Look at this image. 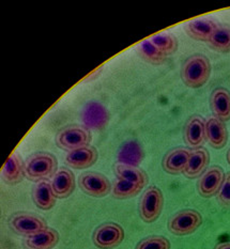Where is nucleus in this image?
<instances>
[{"instance_id":"nucleus-1","label":"nucleus","mask_w":230,"mask_h":249,"mask_svg":"<svg viewBox=\"0 0 230 249\" xmlns=\"http://www.w3.org/2000/svg\"><path fill=\"white\" fill-rule=\"evenodd\" d=\"M211 62L206 56L196 53L186 60L181 69V78L185 86L197 89L205 86L211 75Z\"/></svg>"},{"instance_id":"nucleus-2","label":"nucleus","mask_w":230,"mask_h":249,"mask_svg":"<svg viewBox=\"0 0 230 249\" xmlns=\"http://www.w3.org/2000/svg\"><path fill=\"white\" fill-rule=\"evenodd\" d=\"M57 171V159L47 152H39L31 155L25 163L26 177L30 181H45L56 175Z\"/></svg>"},{"instance_id":"nucleus-3","label":"nucleus","mask_w":230,"mask_h":249,"mask_svg":"<svg viewBox=\"0 0 230 249\" xmlns=\"http://www.w3.org/2000/svg\"><path fill=\"white\" fill-rule=\"evenodd\" d=\"M164 207L163 193L157 186L148 187L142 194L139 203L140 218L147 224H152L160 217Z\"/></svg>"},{"instance_id":"nucleus-4","label":"nucleus","mask_w":230,"mask_h":249,"mask_svg":"<svg viewBox=\"0 0 230 249\" xmlns=\"http://www.w3.org/2000/svg\"><path fill=\"white\" fill-rule=\"evenodd\" d=\"M202 224V216L195 210H183L168 221V230L172 234L184 236L194 233Z\"/></svg>"},{"instance_id":"nucleus-5","label":"nucleus","mask_w":230,"mask_h":249,"mask_svg":"<svg viewBox=\"0 0 230 249\" xmlns=\"http://www.w3.org/2000/svg\"><path fill=\"white\" fill-rule=\"evenodd\" d=\"M124 240V230L120 225L105 223L93 232L92 241L100 249H114L118 247Z\"/></svg>"},{"instance_id":"nucleus-6","label":"nucleus","mask_w":230,"mask_h":249,"mask_svg":"<svg viewBox=\"0 0 230 249\" xmlns=\"http://www.w3.org/2000/svg\"><path fill=\"white\" fill-rule=\"evenodd\" d=\"M91 135L86 128L80 126L65 127L57 134L56 143L60 149L73 151L86 145H90Z\"/></svg>"},{"instance_id":"nucleus-7","label":"nucleus","mask_w":230,"mask_h":249,"mask_svg":"<svg viewBox=\"0 0 230 249\" xmlns=\"http://www.w3.org/2000/svg\"><path fill=\"white\" fill-rule=\"evenodd\" d=\"M10 227L18 234L25 235L26 237L48 228L46 221L42 217L29 213L15 214L10 219Z\"/></svg>"},{"instance_id":"nucleus-8","label":"nucleus","mask_w":230,"mask_h":249,"mask_svg":"<svg viewBox=\"0 0 230 249\" xmlns=\"http://www.w3.org/2000/svg\"><path fill=\"white\" fill-rule=\"evenodd\" d=\"M79 186L85 194L95 198H103L112 191L108 178L98 172H86L79 178Z\"/></svg>"},{"instance_id":"nucleus-9","label":"nucleus","mask_w":230,"mask_h":249,"mask_svg":"<svg viewBox=\"0 0 230 249\" xmlns=\"http://www.w3.org/2000/svg\"><path fill=\"white\" fill-rule=\"evenodd\" d=\"M225 178V173L221 167L212 166L207 169L197 183V189L201 197L211 198L217 196Z\"/></svg>"},{"instance_id":"nucleus-10","label":"nucleus","mask_w":230,"mask_h":249,"mask_svg":"<svg viewBox=\"0 0 230 249\" xmlns=\"http://www.w3.org/2000/svg\"><path fill=\"white\" fill-rule=\"evenodd\" d=\"M97 158L98 154L96 149L92 145H86V147L70 151L65 156V164L72 169H87L96 164Z\"/></svg>"},{"instance_id":"nucleus-11","label":"nucleus","mask_w":230,"mask_h":249,"mask_svg":"<svg viewBox=\"0 0 230 249\" xmlns=\"http://www.w3.org/2000/svg\"><path fill=\"white\" fill-rule=\"evenodd\" d=\"M53 193L57 199L70 197L75 189V176L67 168H60L51 182Z\"/></svg>"},{"instance_id":"nucleus-12","label":"nucleus","mask_w":230,"mask_h":249,"mask_svg":"<svg viewBox=\"0 0 230 249\" xmlns=\"http://www.w3.org/2000/svg\"><path fill=\"white\" fill-rule=\"evenodd\" d=\"M218 28L216 21L209 18H200L191 20L185 25L184 29L192 39L200 42H209L213 32Z\"/></svg>"},{"instance_id":"nucleus-13","label":"nucleus","mask_w":230,"mask_h":249,"mask_svg":"<svg viewBox=\"0 0 230 249\" xmlns=\"http://www.w3.org/2000/svg\"><path fill=\"white\" fill-rule=\"evenodd\" d=\"M206 138L214 149H223L228 142V131L225 123L215 117L206 122Z\"/></svg>"},{"instance_id":"nucleus-14","label":"nucleus","mask_w":230,"mask_h":249,"mask_svg":"<svg viewBox=\"0 0 230 249\" xmlns=\"http://www.w3.org/2000/svg\"><path fill=\"white\" fill-rule=\"evenodd\" d=\"M210 155L205 148H197L191 151L190 159L186 165L183 175L189 178H196L200 177L209 165Z\"/></svg>"},{"instance_id":"nucleus-15","label":"nucleus","mask_w":230,"mask_h":249,"mask_svg":"<svg viewBox=\"0 0 230 249\" xmlns=\"http://www.w3.org/2000/svg\"><path fill=\"white\" fill-rule=\"evenodd\" d=\"M191 151L188 149L178 148L168 152L163 160V169L169 175L183 173L190 159Z\"/></svg>"},{"instance_id":"nucleus-16","label":"nucleus","mask_w":230,"mask_h":249,"mask_svg":"<svg viewBox=\"0 0 230 249\" xmlns=\"http://www.w3.org/2000/svg\"><path fill=\"white\" fill-rule=\"evenodd\" d=\"M210 106L215 118L225 122L230 120V91L225 88L213 90L210 97Z\"/></svg>"},{"instance_id":"nucleus-17","label":"nucleus","mask_w":230,"mask_h":249,"mask_svg":"<svg viewBox=\"0 0 230 249\" xmlns=\"http://www.w3.org/2000/svg\"><path fill=\"white\" fill-rule=\"evenodd\" d=\"M185 142L192 148H199L206 140V122L200 117H192L184 128Z\"/></svg>"},{"instance_id":"nucleus-18","label":"nucleus","mask_w":230,"mask_h":249,"mask_svg":"<svg viewBox=\"0 0 230 249\" xmlns=\"http://www.w3.org/2000/svg\"><path fill=\"white\" fill-rule=\"evenodd\" d=\"M2 180L9 185H16L23 181L25 173V165L19 156L14 153L10 155L7 163L3 166L1 171Z\"/></svg>"},{"instance_id":"nucleus-19","label":"nucleus","mask_w":230,"mask_h":249,"mask_svg":"<svg viewBox=\"0 0 230 249\" xmlns=\"http://www.w3.org/2000/svg\"><path fill=\"white\" fill-rule=\"evenodd\" d=\"M59 233L55 230L47 228L38 233L27 236L25 245L28 249H53L59 243Z\"/></svg>"},{"instance_id":"nucleus-20","label":"nucleus","mask_w":230,"mask_h":249,"mask_svg":"<svg viewBox=\"0 0 230 249\" xmlns=\"http://www.w3.org/2000/svg\"><path fill=\"white\" fill-rule=\"evenodd\" d=\"M32 199L38 208L43 211H48L55 207L57 198L53 193L51 183L45 180L36 184L32 189Z\"/></svg>"},{"instance_id":"nucleus-21","label":"nucleus","mask_w":230,"mask_h":249,"mask_svg":"<svg viewBox=\"0 0 230 249\" xmlns=\"http://www.w3.org/2000/svg\"><path fill=\"white\" fill-rule=\"evenodd\" d=\"M114 170L118 178L137 184V185L141 186L142 188L147 186L148 181H149V178H148V175L144 170L132 165H127L122 163L117 164L115 166Z\"/></svg>"},{"instance_id":"nucleus-22","label":"nucleus","mask_w":230,"mask_h":249,"mask_svg":"<svg viewBox=\"0 0 230 249\" xmlns=\"http://www.w3.org/2000/svg\"><path fill=\"white\" fill-rule=\"evenodd\" d=\"M84 122L88 127L101 128L107 122V111L97 103H89L84 110Z\"/></svg>"},{"instance_id":"nucleus-23","label":"nucleus","mask_w":230,"mask_h":249,"mask_svg":"<svg viewBox=\"0 0 230 249\" xmlns=\"http://www.w3.org/2000/svg\"><path fill=\"white\" fill-rule=\"evenodd\" d=\"M138 55L140 58L144 59L148 63L153 64V66H160L166 61L167 56L164 55L157 48L152 44L150 40L142 41L140 44L136 47Z\"/></svg>"},{"instance_id":"nucleus-24","label":"nucleus","mask_w":230,"mask_h":249,"mask_svg":"<svg viewBox=\"0 0 230 249\" xmlns=\"http://www.w3.org/2000/svg\"><path fill=\"white\" fill-rule=\"evenodd\" d=\"M149 40L165 56L172 55L177 52L179 46L177 37L169 32H163V34L153 36Z\"/></svg>"},{"instance_id":"nucleus-25","label":"nucleus","mask_w":230,"mask_h":249,"mask_svg":"<svg viewBox=\"0 0 230 249\" xmlns=\"http://www.w3.org/2000/svg\"><path fill=\"white\" fill-rule=\"evenodd\" d=\"M141 189L142 187L137 185V184H134L127 180H121V178H117L113 185L112 194L114 198L123 200L137 196Z\"/></svg>"},{"instance_id":"nucleus-26","label":"nucleus","mask_w":230,"mask_h":249,"mask_svg":"<svg viewBox=\"0 0 230 249\" xmlns=\"http://www.w3.org/2000/svg\"><path fill=\"white\" fill-rule=\"evenodd\" d=\"M209 45L220 53L230 52V27L218 26L209 40Z\"/></svg>"},{"instance_id":"nucleus-27","label":"nucleus","mask_w":230,"mask_h":249,"mask_svg":"<svg viewBox=\"0 0 230 249\" xmlns=\"http://www.w3.org/2000/svg\"><path fill=\"white\" fill-rule=\"evenodd\" d=\"M141 159V150L136 142H129L123 145L122 150L119 153V160L123 161V164L132 165L139 163Z\"/></svg>"},{"instance_id":"nucleus-28","label":"nucleus","mask_w":230,"mask_h":249,"mask_svg":"<svg viewBox=\"0 0 230 249\" xmlns=\"http://www.w3.org/2000/svg\"><path fill=\"white\" fill-rule=\"evenodd\" d=\"M135 249H171V242L160 235H153L141 240Z\"/></svg>"},{"instance_id":"nucleus-29","label":"nucleus","mask_w":230,"mask_h":249,"mask_svg":"<svg viewBox=\"0 0 230 249\" xmlns=\"http://www.w3.org/2000/svg\"><path fill=\"white\" fill-rule=\"evenodd\" d=\"M217 201L222 207L230 209V172L225 175L222 187L217 194Z\"/></svg>"},{"instance_id":"nucleus-30","label":"nucleus","mask_w":230,"mask_h":249,"mask_svg":"<svg viewBox=\"0 0 230 249\" xmlns=\"http://www.w3.org/2000/svg\"><path fill=\"white\" fill-rule=\"evenodd\" d=\"M214 249H230V242L226 243H221V244H217Z\"/></svg>"},{"instance_id":"nucleus-31","label":"nucleus","mask_w":230,"mask_h":249,"mask_svg":"<svg viewBox=\"0 0 230 249\" xmlns=\"http://www.w3.org/2000/svg\"><path fill=\"white\" fill-rule=\"evenodd\" d=\"M227 160H228V163L230 164V150L228 151V153H227Z\"/></svg>"}]
</instances>
